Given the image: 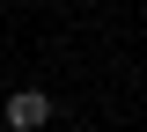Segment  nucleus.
Masks as SVG:
<instances>
[{"label":"nucleus","instance_id":"nucleus-1","mask_svg":"<svg viewBox=\"0 0 147 132\" xmlns=\"http://www.w3.org/2000/svg\"><path fill=\"white\" fill-rule=\"evenodd\" d=\"M44 117H52V95H44V88H15V95H7V125H15V132H37Z\"/></svg>","mask_w":147,"mask_h":132}]
</instances>
